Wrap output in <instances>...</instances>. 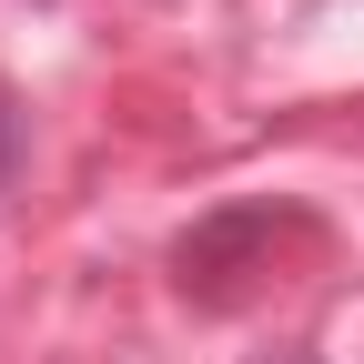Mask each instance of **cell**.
<instances>
[{
    "label": "cell",
    "mask_w": 364,
    "mask_h": 364,
    "mask_svg": "<svg viewBox=\"0 0 364 364\" xmlns=\"http://www.w3.org/2000/svg\"><path fill=\"white\" fill-rule=\"evenodd\" d=\"M314 253H324V223L294 213V203H233V213H213L193 223V233L172 243V284L182 304H203V314H233L273 284H294V273H314Z\"/></svg>",
    "instance_id": "1"
}]
</instances>
